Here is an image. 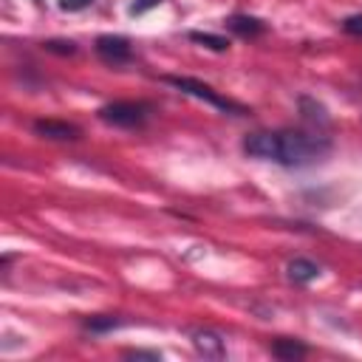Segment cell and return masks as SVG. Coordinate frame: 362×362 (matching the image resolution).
<instances>
[{
	"instance_id": "6",
	"label": "cell",
	"mask_w": 362,
	"mask_h": 362,
	"mask_svg": "<svg viewBox=\"0 0 362 362\" xmlns=\"http://www.w3.org/2000/svg\"><path fill=\"white\" fill-rule=\"evenodd\" d=\"M189 337H192L195 351H198L204 359H223V356H226V345H223L221 334H215V331H209V328H198V331H192Z\"/></svg>"
},
{
	"instance_id": "3",
	"label": "cell",
	"mask_w": 362,
	"mask_h": 362,
	"mask_svg": "<svg viewBox=\"0 0 362 362\" xmlns=\"http://www.w3.org/2000/svg\"><path fill=\"white\" fill-rule=\"evenodd\" d=\"M150 116V107L141 102H110L99 107V119L113 127H139Z\"/></svg>"
},
{
	"instance_id": "11",
	"label": "cell",
	"mask_w": 362,
	"mask_h": 362,
	"mask_svg": "<svg viewBox=\"0 0 362 362\" xmlns=\"http://www.w3.org/2000/svg\"><path fill=\"white\" fill-rule=\"evenodd\" d=\"M42 48H45V51H54V54H68V57L76 54V45H74L71 40H68V42H65V40H48V42H42Z\"/></svg>"
},
{
	"instance_id": "2",
	"label": "cell",
	"mask_w": 362,
	"mask_h": 362,
	"mask_svg": "<svg viewBox=\"0 0 362 362\" xmlns=\"http://www.w3.org/2000/svg\"><path fill=\"white\" fill-rule=\"evenodd\" d=\"M167 85H173L175 90H181V93H187V96H195V99H201V102H206V105H212L215 110H223V113H235V116H243V113H249L240 102H232V99H226V96H221L215 88H209L206 82H198V79H192V76H161Z\"/></svg>"
},
{
	"instance_id": "12",
	"label": "cell",
	"mask_w": 362,
	"mask_h": 362,
	"mask_svg": "<svg viewBox=\"0 0 362 362\" xmlns=\"http://www.w3.org/2000/svg\"><path fill=\"white\" fill-rule=\"evenodd\" d=\"M85 325H88L90 331H110V328L119 325V320H116V317H90Z\"/></svg>"
},
{
	"instance_id": "15",
	"label": "cell",
	"mask_w": 362,
	"mask_h": 362,
	"mask_svg": "<svg viewBox=\"0 0 362 362\" xmlns=\"http://www.w3.org/2000/svg\"><path fill=\"white\" fill-rule=\"evenodd\" d=\"M156 6H161V0H136L130 6V14H144L147 8H156Z\"/></svg>"
},
{
	"instance_id": "7",
	"label": "cell",
	"mask_w": 362,
	"mask_h": 362,
	"mask_svg": "<svg viewBox=\"0 0 362 362\" xmlns=\"http://www.w3.org/2000/svg\"><path fill=\"white\" fill-rule=\"evenodd\" d=\"M320 274V266L314 263V260H308V257H294L288 266H286V277L291 280V283H311L314 277Z\"/></svg>"
},
{
	"instance_id": "1",
	"label": "cell",
	"mask_w": 362,
	"mask_h": 362,
	"mask_svg": "<svg viewBox=\"0 0 362 362\" xmlns=\"http://www.w3.org/2000/svg\"><path fill=\"white\" fill-rule=\"evenodd\" d=\"M325 136H311L303 130H260L243 139V153L252 158L277 161L283 167H303L328 153Z\"/></svg>"
},
{
	"instance_id": "4",
	"label": "cell",
	"mask_w": 362,
	"mask_h": 362,
	"mask_svg": "<svg viewBox=\"0 0 362 362\" xmlns=\"http://www.w3.org/2000/svg\"><path fill=\"white\" fill-rule=\"evenodd\" d=\"M34 133L42 139H54V141H76L82 136V127L71 122H59V119H37Z\"/></svg>"
},
{
	"instance_id": "5",
	"label": "cell",
	"mask_w": 362,
	"mask_h": 362,
	"mask_svg": "<svg viewBox=\"0 0 362 362\" xmlns=\"http://www.w3.org/2000/svg\"><path fill=\"white\" fill-rule=\"evenodd\" d=\"M96 54H99L105 62H113V65H119V62H127V59H130L133 48H130V40H124V37L102 34V37L96 40Z\"/></svg>"
},
{
	"instance_id": "14",
	"label": "cell",
	"mask_w": 362,
	"mask_h": 362,
	"mask_svg": "<svg viewBox=\"0 0 362 362\" xmlns=\"http://www.w3.org/2000/svg\"><path fill=\"white\" fill-rule=\"evenodd\" d=\"M93 0H59V8L62 11H82V8H88Z\"/></svg>"
},
{
	"instance_id": "8",
	"label": "cell",
	"mask_w": 362,
	"mask_h": 362,
	"mask_svg": "<svg viewBox=\"0 0 362 362\" xmlns=\"http://www.w3.org/2000/svg\"><path fill=\"white\" fill-rule=\"evenodd\" d=\"M235 34H240V37H257V34H263V23L257 20V17H246V14H235V17H229V23H226Z\"/></svg>"
},
{
	"instance_id": "16",
	"label": "cell",
	"mask_w": 362,
	"mask_h": 362,
	"mask_svg": "<svg viewBox=\"0 0 362 362\" xmlns=\"http://www.w3.org/2000/svg\"><path fill=\"white\" fill-rule=\"evenodd\" d=\"M127 356H133V359H158L156 351H127Z\"/></svg>"
},
{
	"instance_id": "9",
	"label": "cell",
	"mask_w": 362,
	"mask_h": 362,
	"mask_svg": "<svg viewBox=\"0 0 362 362\" xmlns=\"http://www.w3.org/2000/svg\"><path fill=\"white\" fill-rule=\"evenodd\" d=\"M272 354L277 359H300L308 354V348L297 339H277V342H272Z\"/></svg>"
},
{
	"instance_id": "10",
	"label": "cell",
	"mask_w": 362,
	"mask_h": 362,
	"mask_svg": "<svg viewBox=\"0 0 362 362\" xmlns=\"http://www.w3.org/2000/svg\"><path fill=\"white\" fill-rule=\"evenodd\" d=\"M189 40H192V42H201V45H206V48H212V51H226V48H229V40H226V37L209 34V31H189Z\"/></svg>"
},
{
	"instance_id": "13",
	"label": "cell",
	"mask_w": 362,
	"mask_h": 362,
	"mask_svg": "<svg viewBox=\"0 0 362 362\" xmlns=\"http://www.w3.org/2000/svg\"><path fill=\"white\" fill-rule=\"evenodd\" d=\"M342 28H345L348 34H356V37H362V14H351V17H345Z\"/></svg>"
}]
</instances>
